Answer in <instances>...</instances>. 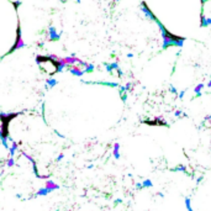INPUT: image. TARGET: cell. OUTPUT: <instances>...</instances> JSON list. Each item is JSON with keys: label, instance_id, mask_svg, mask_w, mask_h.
<instances>
[{"label": "cell", "instance_id": "6da1fadb", "mask_svg": "<svg viewBox=\"0 0 211 211\" xmlns=\"http://www.w3.org/2000/svg\"><path fill=\"white\" fill-rule=\"evenodd\" d=\"M26 46L25 44V41L24 38H22V33H21V25H20V20L17 21V27H16V36H15V41H14V44H13V47L10 48V51L7 52V54H11L13 52L15 51H17V50H21V48H24Z\"/></svg>", "mask_w": 211, "mask_h": 211}, {"label": "cell", "instance_id": "7a4b0ae2", "mask_svg": "<svg viewBox=\"0 0 211 211\" xmlns=\"http://www.w3.org/2000/svg\"><path fill=\"white\" fill-rule=\"evenodd\" d=\"M59 37H61V35L57 32L56 27L51 26V27L48 28V40H50V41H58Z\"/></svg>", "mask_w": 211, "mask_h": 211}, {"label": "cell", "instance_id": "3957f363", "mask_svg": "<svg viewBox=\"0 0 211 211\" xmlns=\"http://www.w3.org/2000/svg\"><path fill=\"white\" fill-rule=\"evenodd\" d=\"M44 188L47 189L48 191H53V190H56V189H58L59 187L57 184L54 183V181H52V180H46V184H44Z\"/></svg>", "mask_w": 211, "mask_h": 211}, {"label": "cell", "instance_id": "277c9868", "mask_svg": "<svg viewBox=\"0 0 211 211\" xmlns=\"http://www.w3.org/2000/svg\"><path fill=\"white\" fill-rule=\"evenodd\" d=\"M6 165L9 167V168H11V167L15 165V161H14V157H10L9 159L6 161Z\"/></svg>", "mask_w": 211, "mask_h": 211}, {"label": "cell", "instance_id": "5b68a950", "mask_svg": "<svg viewBox=\"0 0 211 211\" xmlns=\"http://www.w3.org/2000/svg\"><path fill=\"white\" fill-rule=\"evenodd\" d=\"M114 153H115V157H118V144H115Z\"/></svg>", "mask_w": 211, "mask_h": 211}, {"label": "cell", "instance_id": "8992f818", "mask_svg": "<svg viewBox=\"0 0 211 211\" xmlns=\"http://www.w3.org/2000/svg\"><path fill=\"white\" fill-rule=\"evenodd\" d=\"M13 5H14V7H15V10H17V7L21 5V1H14Z\"/></svg>", "mask_w": 211, "mask_h": 211}, {"label": "cell", "instance_id": "52a82bcc", "mask_svg": "<svg viewBox=\"0 0 211 211\" xmlns=\"http://www.w3.org/2000/svg\"><path fill=\"white\" fill-rule=\"evenodd\" d=\"M75 1H77V3H80V0H75Z\"/></svg>", "mask_w": 211, "mask_h": 211}]
</instances>
